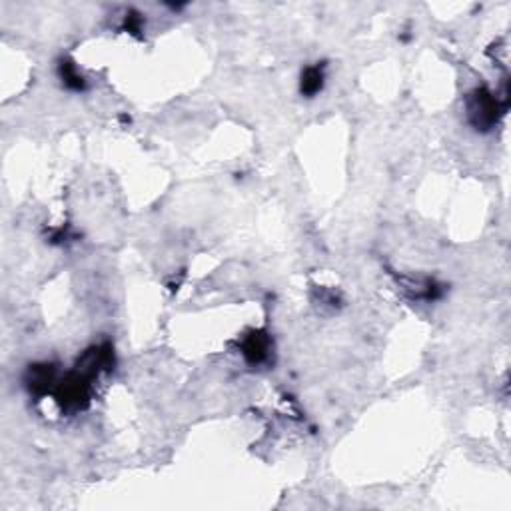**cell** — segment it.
Masks as SVG:
<instances>
[{
	"instance_id": "obj_4",
	"label": "cell",
	"mask_w": 511,
	"mask_h": 511,
	"mask_svg": "<svg viewBox=\"0 0 511 511\" xmlns=\"http://www.w3.org/2000/svg\"><path fill=\"white\" fill-rule=\"evenodd\" d=\"M58 74H61L62 84L66 86V88H70V90H82L84 88V78H82V74L76 70V66L74 64H70V62H62L61 66H58Z\"/></svg>"
},
{
	"instance_id": "obj_1",
	"label": "cell",
	"mask_w": 511,
	"mask_h": 511,
	"mask_svg": "<svg viewBox=\"0 0 511 511\" xmlns=\"http://www.w3.org/2000/svg\"><path fill=\"white\" fill-rule=\"evenodd\" d=\"M497 112H499L497 100L486 88H477L473 94H470L468 116H470V122L477 130H490L491 126L497 122Z\"/></svg>"
},
{
	"instance_id": "obj_2",
	"label": "cell",
	"mask_w": 511,
	"mask_h": 511,
	"mask_svg": "<svg viewBox=\"0 0 511 511\" xmlns=\"http://www.w3.org/2000/svg\"><path fill=\"white\" fill-rule=\"evenodd\" d=\"M324 66L322 64H316V66H309L302 72V82H300V90L302 94H306L307 98L316 96L318 92H322L324 88Z\"/></svg>"
},
{
	"instance_id": "obj_3",
	"label": "cell",
	"mask_w": 511,
	"mask_h": 511,
	"mask_svg": "<svg viewBox=\"0 0 511 511\" xmlns=\"http://www.w3.org/2000/svg\"><path fill=\"white\" fill-rule=\"evenodd\" d=\"M244 354H246V358H248L252 364H260V362H264L268 356V340L266 338H262L260 334L250 336L244 344Z\"/></svg>"
}]
</instances>
